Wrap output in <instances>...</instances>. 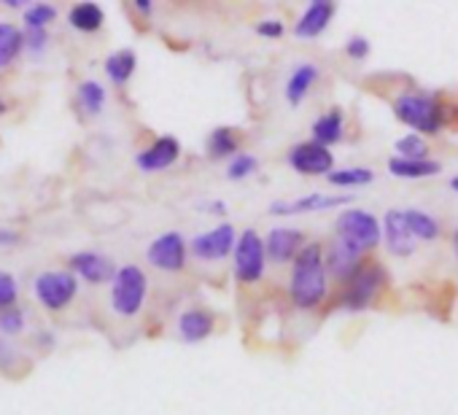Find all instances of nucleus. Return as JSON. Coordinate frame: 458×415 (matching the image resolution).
<instances>
[{"instance_id":"nucleus-1","label":"nucleus","mask_w":458,"mask_h":415,"mask_svg":"<svg viewBox=\"0 0 458 415\" xmlns=\"http://www.w3.org/2000/svg\"><path fill=\"white\" fill-rule=\"evenodd\" d=\"M327 294V270H324V249L318 243H308L294 259L292 273V300L297 308H316Z\"/></svg>"},{"instance_id":"nucleus-2","label":"nucleus","mask_w":458,"mask_h":415,"mask_svg":"<svg viewBox=\"0 0 458 415\" xmlns=\"http://www.w3.org/2000/svg\"><path fill=\"white\" fill-rule=\"evenodd\" d=\"M394 111L404 124H410L412 130L426 132V135L439 132L442 119H445L439 100L431 95H402L394 100Z\"/></svg>"},{"instance_id":"nucleus-3","label":"nucleus","mask_w":458,"mask_h":415,"mask_svg":"<svg viewBox=\"0 0 458 415\" xmlns=\"http://www.w3.org/2000/svg\"><path fill=\"white\" fill-rule=\"evenodd\" d=\"M386 284V270L380 262H359V267L348 275V289L343 294V305L348 310H364Z\"/></svg>"},{"instance_id":"nucleus-4","label":"nucleus","mask_w":458,"mask_h":415,"mask_svg":"<svg viewBox=\"0 0 458 415\" xmlns=\"http://www.w3.org/2000/svg\"><path fill=\"white\" fill-rule=\"evenodd\" d=\"M146 275L135 265H124L116 270L114 286H111V305L119 316H135L143 308L146 300Z\"/></svg>"},{"instance_id":"nucleus-5","label":"nucleus","mask_w":458,"mask_h":415,"mask_svg":"<svg viewBox=\"0 0 458 415\" xmlns=\"http://www.w3.org/2000/svg\"><path fill=\"white\" fill-rule=\"evenodd\" d=\"M265 259H267V246L254 230H246L235 246V275L243 284H257L265 275Z\"/></svg>"},{"instance_id":"nucleus-6","label":"nucleus","mask_w":458,"mask_h":415,"mask_svg":"<svg viewBox=\"0 0 458 415\" xmlns=\"http://www.w3.org/2000/svg\"><path fill=\"white\" fill-rule=\"evenodd\" d=\"M36 297L44 308L49 310H63L79 292V284L73 278V273H65V270H49V273H41L36 278Z\"/></svg>"},{"instance_id":"nucleus-7","label":"nucleus","mask_w":458,"mask_h":415,"mask_svg":"<svg viewBox=\"0 0 458 415\" xmlns=\"http://www.w3.org/2000/svg\"><path fill=\"white\" fill-rule=\"evenodd\" d=\"M380 224L372 214L367 211H359V208H353V211H345L340 219H337V238H345L351 241L353 246H359L361 251L372 249L380 243Z\"/></svg>"},{"instance_id":"nucleus-8","label":"nucleus","mask_w":458,"mask_h":415,"mask_svg":"<svg viewBox=\"0 0 458 415\" xmlns=\"http://www.w3.org/2000/svg\"><path fill=\"white\" fill-rule=\"evenodd\" d=\"M238 246V235H235V227L233 224H218L216 230L210 233H202L191 241V254L197 259H205V262H216V259H224L229 251H235Z\"/></svg>"},{"instance_id":"nucleus-9","label":"nucleus","mask_w":458,"mask_h":415,"mask_svg":"<svg viewBox=\"0 0 458 415\" xmlns=\"http://www.w3.org/2000/svg\"><path fill=\"white\" fill-rule=\"evenodd\" d=\"M148 262L157 267V270H165V273H178L186 262V243L178 233H165L159 235L151 246H148Z\"/></svg>"},{"instance_id":"nucleus-10","label":"nucleus","mask_w":458,"mask_h":415,"mask_svg":"<svg viewBox=\"0 0 458 415\" xmlns=\"http://www.w3.org/2000/svg\"><path fill=\"white\" fill-rule=\"evenodd\" d=\"M289 162H292V167H294L297 173H302V175H329V173H332L335 157H332V151H329L327 146L310 140V143H300V146L292 151Z\"/></svg>"},{"instance_id":"nucleus-11","label":"nucleus","mask_w":458,"mask_h":415,"mask_svg":"<svg viewBox=\"0 0 458 415\" xmlns=\"http://www.w3.org/2000/svg\"><path fill=\"white\" fill-rule=\"evenodd\" d=\"M71 270L79 273L89 284H106V281H114L116 278L114 262L108 257H103V254H95V251L73 254L71 257Z\"/></svg>"},{"instance_id":"nucleus-12","label":"nucleus","mask_w":458,"mask_h":415,"mask_svg":"<svg viewBox=\"0 0 458 415\" xmlns=\"http://www.w3.org/2000/svg\"><path fill=\"white\" fill-rule=\"evenodd\" d=\"M181 154V143L173 138V135H162L159 140H154L146 151L138 154V167L146 170V173H154V170H165L170 167Z\"/></svg>"},{"instance_id":"nucleus-13","label":"nucleus","mask_w":458,"mask_h":415,"mask_svg":"<svg viewBox=\"0 0 458 415\" xmlns=\"http://www.w3.org/2000/svg\"><path fill=\"white\" fill-rule=\"evenodd\" d=\"M383 233H386V246L394 257H410L415 251V243H412V233L407 227V219H404V211H388L386 219H383Z\"/></svg>"},{"instance_id":"nucleus-14","label":"nucleus","mask_w":458,"mask_h":415,"mask_svg":"<svg viewBox=\"0 0 458 415\" xmlns=\"http://www.w3.org/2000/svg\"><path fill=\"white\" fill-rule=\"evenodd\" d=\"M267 254L273 262H289L292 257H300V251L305 249V235L300 230H292V227H276L270 235H267Z\"/></svg>"},{"instance_id":"nucleus-15","label":"nucleus","mask_w":458,"mask_h":415,"mask_svg":"<svg viewBox=\"0 0 458 415\" xmlns=\"http://www.w3.org/2000/svg\"><path fill=\"white\" fill-rule=\"evenodd\" d=\"M353 197H327V194H308V197H300L294 202H273L270 205V214H308V211H329V208H337V205H345L351 202Z\"/></svg>"},{"instance_id":"nucleus-16","label":"nucleus","mask_w":458,"mask_h":415,"mask_svg":"<svg viewBox=\"0 0 458 415\" xmlns=\"http://www.w3.org/2000/svg\"><path fill=\"white\" fill-rule=\"evenodd\" d=\"M332 17H335V4H329V0H316V4L308 6L302 20L297 22L294 33L300 38H316V36H321L327 30Z\"/></svg>"},{"instance_id":"nucleus-17","label":"nucleus","mask_w":458,"mask_h":415,"mask_svg":"<svg viewBox=\"0 0 458 415\" xmlns=\"http://www.w3.org/2000/svg\"><path fill=\"white\" fill-rule=\"evenodd\" d=\"M213 313L210 310H202V308H194V310H186L178 321V332L186 343H197V340H205L210 332H213Z\"/></svg>"},{"instance_id":"nucleus-18","label":"nucleus","mask_w":458,"mask_h":415,"mask_svg":"<svg viewBox=\"0 0 458 415\" xmlns=\"http://www.w3.org/2000/svg\"><path fill=\"white\" fill-rule=\"evenodd\" d=\"M359 257H361L359 246H353L345 238H337L329 249V270L335 275H351L359 267Z\"/></svg>"},{"instance_id":"nucleus-19","label":"nucleus","mask_w":458,"mask_h":415,"mask_svg":"<svg viewBox=\"0 0 458 415\" xmlns=\"http://www.w3.org/2000/svg\"><path fill=\"white\" fill-rule=\"evenodd\" d=\"M316 81H318V65H313V63L297 65L294 73H292V79H289V84H286V97H289V103H292V106H300Z\"/></svg>"},{"instance_id":"nucleus-20","label":"nucleus","mask_w":458,"mask_h":415,"mask_svg":"<svg viewBox=\"0 0 458 415\" xmlns=\"http://www.w3.org/2000/svg\"><path fill=\"white\" fill-rule=\"evenodd\" d=\"M68 20L81 33H98L103 28V22H106V14H103V9L98 4H79V6L71 9Z\"/></svg>"},{"instance_id":"nucleus-21","label":"nucleus","mask_w":458,"mask_h":415,"mask_svg":"<svg viewBox=\"0 0 458 415\" xmlns=\"http://www.w3.org/2000/svg\"><path fill=\"white\" fill-rule=\"evenodd\" d=\"M388 170L399 178H426L439 173V162L431 159H404V157H394L388 162Z\"/></svg>"},{"instance_id":"nucleus-22","label":"nucleus","mask_w":458,"mask_h":415,"mask_svg":"<svg viewBox=\"0 0 458 415\" xmlns=\"http://www.w3.org/2000/svg\"><path fill=\"white\" fill-rule=\"evenodd\" d=\"M135 65H138V57L132 49H122V52H114L108 60H106V73L114 84H124L130 81V76L135 73Z\"/></svg>"},{"instance_id":"nucleus-23","label":"nucleus","mask_w":458,"mask_h":415,"mask_svg":"<svg viewBox=\"0 0 458 415\" xmlns=\"http://www.w3.org/2000/svg\"><path fill=\"white\" fill-rule=\"evenodd\" d=\"M313 135H316V143H321V146L337 143L343 138V114H340V108H332L329 114H324L313 124Z\"/></svg>"},{"instance_id":"nucleus-24","label":"nucleus","mask_w":458,"mask_h":415,"mask_svg":"<svg viewBox=\"0 0 458 415\" xmlns=\"http://www.w3.org/2000/svg\"><path fill=\"white\" fill-rule=\"evenodd\" d=\"M76 100H79V108L84 114L98 116L103 111V106H106V89L98 81H84V84H79Z\"/></svg>"},{"instance_id":"nucleus-25","label":"nucleus","mask_w":458,"mask_h":415,"mask_svg":"<svg viewBox=\"0 0 458 415\" xmlns=\"http://www.w3.org/2000/svg\"><path fill=\"white\" fill-rule=\"evenodd\" d=\"M404 219H407V227L412 233V238H420V241H437L439 238V224L434 216L423 214V211H404Z\"/></svg>"},{"instance_id":"nucleus-26","label":"nucleus","mask_w":458,"mask_h":415,"mask_svg":"<svg viewBox=\"0 0 458 415\" xmlns=\"http://www.w3.org/2000/svg\"><path fill=\"white\" fill-rule=\"evenodd\" d=\"M25 44V36L14 25H0V68L9 65Z\"/></svg>"},{"instance_id":"nucleus-27","label":"nucleus","mask_w":458,"mask_h":415,"mask_svg":"<svg viewBox=\"0 0 458 415\" xmlns=\"http://www.w3.org/2000/svg\"><path fill=\"white\" fill-rule=\"evenodd\" d=\"M208 151L213 159H221V157H233L238 151V135L235 130L229 127H218L210 132V143H208Z\"/></svg>"},{"instance_id":"nucleus-28","label":"nucleus","mask_w":458,"mask_h":415,"mask_svg":"<svg viewBox=\"0 0 458 415\" xmlns=\"http://www.w3.org/2000/svg\"><path fill=\"white\" fill-rule=\"evenodd\" d=\"M327 178L335 186H361V183H372L375 173L364 167H351V170H332Z\"/></svg>"},{"instance_id":"nucleus-29","label":"nucleus","mask_w":458,"mask_h":415,"mask_svg":"<svg viewBox=\"0 0 458 415\" xmlns=\"http://www.w3.org/2000/svg\"><path fill=\"white\" fill-rule=\"evenodd\" d=\"M396 151L404 159H426L428 157V146L420 135H407V138L396 140Z\"/></svg>"},{"instance_id":"nucleus-30","label":"nucleus","mask_w":458,"mask_h":415,"mask_svg":"<svg viewBox=\"0 0 458 415\" xmlns=\"http://www.w3.org/2000/svg\"><path fill=\"white\" fill-rule=\"evenodd\" d=\"M257 167H259L257 157H251V154H238L233 162H229V167H226V175L233 178V181H241V178H246V175L257 173Z\"/></svg>"},{"instance_id":"nucleus-31","label":"nucleus","mask_w":458,"mask_h":415,"mask_svg":"<svg viewBox=\"0 0 458 415\" xmlns=\"http://www.w3.org/2000/svg\"><path fill=\"white\" fill-rule=\"evenodd\" d=\"M55 17H57V9H55V6H49V4H36V6L25 14V22H28V28H41V30H47V25H49Z\"/></svg>"},{"instance_id":"nucleus-32","label":"nucleus","mask_w":458,"mask_h":415,"mask_svg":"<svg viewBox=\"0 0 458 415\" xmlns=\"http://www.w3.org/2000/svg\"><path fill=\"white\" fill-rule=\"evenodd\" d=\"M0 329H4L6 335H20L25 329V313L20 308L0 310Z\"/></svg>"},{"instance_id":"nucleus-33","label":"nucleus","mask_w":458,"mask_h":415,"mask_svg":"<svg viewBox=\"0 0 458 415\" xmlns=\"http://www.w3.org/2000/svg\"><path fill=\"white\" fill-rule=\"evenodd\" d=\"M17 281H14V275H9V273H4L0 270V308H14V302H17Z\"/></svg>"},{"instance_id":"nucleus-34","label":"nucleus","mask_w":458,"mask_h":415,"mask_svg":"<svg viewBox=\"0 0 458 415\" xmlns=\"http://www.w3.org/2000/svg\"><path fill=\"white\" fill-rule=\"evenodd\" d=\"M345 52H348V57H353V60H364V57L369 55V41H367L364 36H353V38H348Z\"/></svg>"},{"instance_id":"nucleus-35","label":"nucleus","mask_w":458,"mask_h":415,"mask_svg":"<svg viewBox=\"0 0 458 415\" xmlns=\"http://www.w3.org/2000/svg\"><path fill=\"white\" fill-rule=\"evenodd\" d=\"M47 41H49L47 30H41V28H28V33H25V44H28V49H30V52H41V49L47 47Z\"/></svg>"},{"instance_id":"nucleus-36","label":"nucleus","mask_w":458,"mask_h":415,"mask_svg":"<svg viewBox=\"0 0 458 415\" xmlns=\"http://www.w3.org/2000/svg\"><path fill=\"white\" fill-rule=\"evenodd\" d=\"M257 33H259V36H267V38H278V36H284V25H281V22H276V20H270V22H259Z\"/></svg>"},{"instance_id":"nucleus-37","label":"nucleus","mask_w":458,"mask_h":415,"mask_svg":"<svg viewBox=\"0 0 458 415\" xmlns=\"http://www.w3.org/2000/svg\"><path fill=\"white\" fill-rule=\"evenodd\" d=\"M17 241H20L17 233H12V230H0V246H12V243H17Z\"/></svg>"},{"instance_id":"nucleus-38","label":"nucleus","mask_w":458,"mask_h":415,"mask_svg":"<svg viewBox=\"0 0 458 415\" xmlns=\"http://www.w3.org/2000/svg\"><path fill=\"white\" fill-rule=\"evenodd\" d=\"M135 9L140 14H151V4H148V0H135Z\"/></svg>"},{"instance_id":"nucleus-39","label":"nucleus","mask_w":458,"mask_h":415,"mask_svg":"<svg viewBox=\"0 0 458 415\" xmlns=\"http://www.w3.org/2000/svg\"><path fill=\"white\" fill-rule=\"evenodd\" d=\"M210 211H213V214H226V205H224V202H213V205H210Z\"/></svg>"},{"instance_id":"nucleus-40","label":"nucleus","mask_w":458,"mask_h":415,"mask_svg":"<svg viewBox=\"0 0 458 415\" xmlns=\"http://www.w3.org/2000/svg\"><path fill=\"white\" fill-rule=\"evenodd\" d=\"M450 189H453V191L458 194V175H455V178H450Z\"/></svg>"},{"instance_id":"nucleus-41","label":"nucleus","mask_w":458,"mask_h":415,"mask_svg":"<svg viewBox=\"0 0 458 415\" xmlns=\"http://www.w3.org/2000/svg\"><path fill=\"white\" fill-rule=\"evenodd\" d=\"M453 249H455V257H458V230H455V235H453Z\"/></svg>"},{"instance_id":"nucleus-42","label":"nucleus","mask_w":458,"mask_h":415,"mask_svg":"<svg viewBox=\"0 0 458 415\" xmlns=\"http://www.w3.org/2000/svg\"><path fill=\"white\" fill-rule=\"evenodd\" d=\"M0 114H6V103L4 100H0Z\"/></svg>"}]
</instances>
